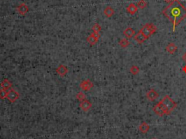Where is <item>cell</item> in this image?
Masks as SVG:
<instances>
[{"label":"cell","instance_id":"obj_20","mask_svg":"<svg viewBox=\"0 0 186 139\" xmlns=\"http://www.w3.org/2000/svg\"><path fill=\"white\" fill-rule=\"evenodd\" d=\"M130 71L132 74H133V75H137L140 72V68L137 66H132L130 68Z\"/></svg>","mask_w":186,"mask_h":139},{"label":"cell","instance_id":"obj_29","mask_svg":"<svg viewBox=\"0 0 186 139\" xmlns=\"http://www.w3.org/2000/svg\"><path fill=\"white\" fill-rule=\"evenodd\" d=\"M182 71H183L184 73H185L186 74V65L183 66V68H182Z\"/></svg>","mask_w":186,"mask_h":139},{"label":"cell","instance_id":"obj_21","mask_svg":"<svg viewBox=\"0 0 186 139\" xmlns=\"http://www.w3.org/2000/svg\"><path fill=\"white\" fill-rule=\"evenodd\" d=\"M76 98L78 101H83L84 100L86 99V95H85V93H83L82 92H79L76 95Z\"/></svg>","mask_w":186,"mask_h":139},{"label":"cell","instance_id":"obj_27","mask_svg":"<svg viewBox=\"0 0 186 139\" xmlns=\"http://www.w3.org/2000/svg\"><path fill=\"white\" fill-rule=\"evenodd\" d=\"M182 60L186 63V53L182 56Z\"/></svg>","mask_w":186,"mask_h":139},{"label":"cell","instance_id":"obj_25","mask_svg":"<svg viewBox=\"0 0 186 139\" xmlns=\"http://www.w3.org/2000/svg\"><path fill=\"white\" fill-rule=\"evenodd\" d=\"M7 90H5L4 89L0 90V98H1V99L7 98Z\"/></svg>","mask_w":186,"mask_h":139},{"label":"cell","instance_id":"obj_4","mask_svg":"<svg viewBox=\"0 0 186 139\" xmlns=\"http://www.w3.org/2000/svg\"><path fill=\"white\" fill-rule=\"evenodd\" d=\"M100 37V33H94L93 32V33H92V34H90V35H89V37L87 38V42L89 43L90 45L93 46L97 42V41H98V40Z\"/></svg>","mask_w":186,"mask_h":139},{"label":"cell","instance_id":"obj_18","mask_svg":"<svg viewBox=\"0 0 186 139\" xmlns=\"http://www.w3.org/2000/svg\"><path fill=\"white\" fill-rule=\"evenodd\" d=\"M139 130L142 133H147L150 130V126L146 123V122H142L139 126Z\"/></svg>","mask_w":186,"mask_h":139},{"label":"cell","instance_id":"obj_7","mask_svg":"<svg viewBox=\"0 0 186 139\" xmlns=\"http://www.w3.org/2000/svg\"><path fill=\"white\" fill-rule=\"evenodd\" d=\"M68 72V67L66 66L63 64H61L59 65V66L56 68V73L61 77H65Z\"/></svg>","mask_w":186,"mask_h":139},{"label":"cell","instance_id":"obj_12","mask_svg":"<svg viewBox=\"0 0 186 139\" xmlns=\"http://www.w3.org/2000/svg\"><path fill=\"white\" fill-rule=\"evenodd\" d=\"M0 85H1V89H4L5 90H7L11 89L12 86H13V84L11 83V82H10L9 80H7V79H4V80L1 82V84H0Z\"/></svg>","mask_w":186,"mask_h":139},{"label":"cell","instance_id":"obj_24","mask_svg":"<svg viewBox=\"0 0 186 139\" xmlns=\"http://www.w3.org/2000/svg\"><path fill=\"white\" fill-rule=\"evenodd\" d=\"M147 25H148V28H149L150 31H151L152 34H154V33H156V31H157V28L156 27L153 23H147Z\"/></svg>","mask_w":186,"mask_h":139},{"label":"cell","instance_id":"obj_22","mask_svg":"<svg viewBox=\"0 0 186 139\" xmlns=\"http://www.w3.org/2000/svg\"><path fill=\"white\" fill-rule=\"evenodd\" d=\"M92 30L94 33H100V31L102 30V27L98 23H95L92 27Z\"/></svg>","mask_w":186,"mask_h":139},{"label":"cell","instance_id":"obj_30","mask_svg":"<svg viewBox=\"0 0 186 139\" xmlns=\"http://www.w3.org/2000/svg\"><path fill=\"white\" fill-rule=\"evenodd\" d=\"M153 139H156V138H153Z\"/></svg>","mask_w":186,"mask_h":139},{"label":"cell","instance_id":"obj_16","mask_svg":"<svg viewBox=\"0 0 186 139\" xmlns=\"http://www.w3.org/2000/svg\"><path fill=\"white\" fill-rule=\"evenodd\" d=\"M103 13H104V15L107 18H111L114 15L115 11L111 7L108 6V7H106V8L104 9V10H103Z\"/></svg>","mask_w":186,"mask_h":139},{"label":"cell","instance_id":"obj_8","mask_svg":"<svg viewBox=\"0 0 186 139\" xmlns=\"http://www.w3.org/2000/svg\"><path fill=\"white\" fill-rule=\"evenodd\" d=\"M92 103L87 99L84 100L83 101H81L80 104H79L80 108L85 112L89 111V110L92 108Z\"/></svg>","mask_w":186,"mask_h":139},{"label":"cell","instance_id":"obj_1","mask_svg":"<svg viewBox=\"0 0 186 139\" xmlns=\"http://www.w3.org/2000/svg\"><path fill=\"white\" fill-rule=\"evenodd\" d=\"M162 14L172 22L175 32L177 26L186 18V7L178 0H174L163 9Z\"/></svg>","mask_w":186,"mask_h":139},{"label":"cell","instance_id":"obj_3","mask_svg":"<svg viewBox=\"0 0 186 139\" xmlns=\"http://www.w3.org/2000/svg\"><path fill=\"white\" fill-rule=\"evenodd\" d=\"M20 98V94L18 91H16L15 89H10L7 92V99L10 101V103H15Z\"/></svg>","mask_w":186,"mask_h":139},{"label":"cell","instance_id":"obj_2","mask_svg":"<svg viewBox=\"0 0 186 139\" xmlns=\"http://www.w3.org/2000/svg\"><path fill=\"white\" fill-rule=\"evenodd\" d=\"M161 102L165 106V107H166V109H167L169 114H170L177 107V103L175 102V101L171 98V97L168 95H165L164 98L161 101Z\"/></svg>","mask_w":186,"mask_h":139},{"label":"cell","instance_id":"obj_14","mask_svg":"<svg viewBox=\"0 0 186 139\" xmlns=\"http://www.w3.org/2000/svg\"><path fill=\"white\" fill-rule=\"evenodd\" d=\"M153 111H154V113H155L156 114H157L158 116H163V115L165 114L164 111H163V109H161V107H160V105L159 103L154 106V108H153Z\"/></svg>","mask_w":186,"mask_h":139},{"label":"cell","instance_id":"obj_28","mask_svg":"<svg viewBox=\"0 0 186 139\" xmlns=\"http://www.w3.org/2000/svg\"><path fill=\"white\" fill-rule=\"evenodd\" d=\"M174 0H164V1H166V3H169V4H170L171 2H172Z\"/></svg>","mask_w":186,"mask_h":139},{"label":"cell","instance_id":"obj_15","mask_svg":"<svg viewBox=\"0 0 186 139\" xmlns=\"http://www.w3.org/2000/svg\"><path fill=\"white\" fill-rule=\"evenodd\" d=\"M134 39L137 43H139V44H142V43H143L144 42L147 40V39L145 38V36H144L143 34L140 32V31H139L136 35H135Z\"/></svg>","mask_w":186,"mask_h":139},{"label":"cell","instance_id":"obj_10","mask_svg":"<svg viewBox=\"0 0 186 139\" xmlns=\"http://www.w3.org/2000/svg\"><path fill=\"white\" fill-rule=\"evenodd\" d=\"M123 34L125 36L126 38L130 39L132 38V37L135 35V30L133 29L132 28L128 27L124 30V32H123Z\"/></svg>","mask_w":186,"mask_h":139},{"label":"cell","instance_id":"obj_19","mask_svg":"<svg viewBox=\"0 0 186 139\" xmlns=\"http://www.w3.org/2000/svg\"><path fill=\"white\" fill-rule=\"evenodd\" d=\"M118 44H119V45L121 46V47H124H124H128V46L130 45V43L127 39H121L119 41V42H118Z\"/></svg>","mask_w":186,"mask_h":139},{"label":"cell","instance_id":"obj_6","mask_svg":"<svg viewBox=\"0 0 186 139\" xmlns=\"http://www.w3.org/2000/svg\"><path fill=\"white\" fill-rule=\"evenodd\" d=\"M16 10L20 16H25L29 11V7L25 3H21L16 7Z\"/></svg>","mask_w":186,"mask_h":139},{"label":"cell","instance_id":"obj_11","mask_svg":"<svg viewBox=\"0 0 186 139\" xmlns=\"http://www.w3.org/2000/svg\"><path fill=\"white\" fill-rule=\"evenodd\" d=\"M137 10H138V7L134 3H130L128 7H127V12L130 15L135 14L137 12Z\"/></svg>","mask_w":186,"mask_h":139},{"label":"cell","instance_id":"obj_13","mask_svg":"<svg viewBox=\"0 0 186 139\" xmlns=\"http://www.w3.org/2000/svg\"><path fill=\"white\" fill-rule=\"evenodd\" d=\"M140 31V32L142 33L144 36H145L146 39H148L151 35H152V33H151V31H150L149 28H148V25L147 24H145V26H142V28H141Z\"/></svg>","mask_w":186,"mask_h":139},{"label":"cell","instance_id":"obj_23","mask_svg":"<svg viewBox=\"0 0 186 139\" xmlns=\"http://www.w3.org/2000/svg\"><path fill=\"white\" fill-rule=\"evenodd\" d=\"M147 2L145 1V0H140L137 2V7L140 9H144L147 7Z\"/></svg>","mask_w":186,"mask_h":139},{"label":"cell","instance_id":"obj_9","mask_svg":"<svg viewBox=\"0 0 186 139\" xmlns=\"http://www.w3.org/2000/svg\"><path fill=\"white\" fill-rule=\"evenodd\" d=\"M146 97L150 101H154L159 97V93L154 89H151L147 92Z\"/></svg>","mask_w":186,"mask_h":139},{"label":"cell","instance_id":"obj_26","mask_svg":"<svg viewBox=\"0 0 186 139\" xmlns=\"http://www.w3.org/2000/svg\"><path fill=\"white\" fill-rule=\"evenodd\" d=\"M159 105H160V107H161V109H163V111H164V113H165V114H166V115H169V113H168V111H167V109H166V107H165V106L163 105V104H162V103L161 102V101H159Z\"/></svg>","mask_w":186,"mask_h":139},{"label":"cell","instance_id":"obj_5","mask_svg":"<svg viewBox=\"0 0 186 139\" xmlns=\"http://www.w3.org/2000/svg\"><path fill=\"white\" fill-rule=\"evenodd\" d=\"M81 89L84 91H89L94 87V84L92 83V82L90 80H84L79 85Z\"/></svg>","mask_w":186,"mask_h":139},{"label":"cell","instance_id":"obj_17","mask_svg":"<svg viewBox=\"0 0 186 139\" xmlns=\"http://www.w3.org/2000/svg\"><path fill=\"white\" fill-rule=\"evenodd\" d=\"M166 50L169 54H174V53L178 50V47H177L176 44H174V43H169V44L166 46Z\"/></svg>","mask_w":186,"mask_h":139}]
</instances>
